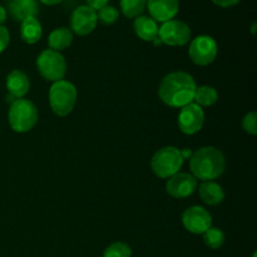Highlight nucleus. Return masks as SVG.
Wrapping results in <instances>:
<instances>
[{"mask_svg":"<svg viewBox=\"0 0 257 257\" xmlns=\"http://www.w3.org/2000/svg\"><path fill=\"white\" fill-rule=\"evenodd\" d=\"M30 88V80L24 72L19 69H14L7 77V89L10 95L19 99L24 98L28 94Z\"/></svg>","mask_w":257,"mask_h":257,"instance_id":"nucleus-15","label":"nucleus"},{"mask_svg":"<svg viewBox=\"0 0 257 257\" xmlns=\"http://www.w3.org/2000/svg\"><path fill=\"white\" fill-rule=\"evenodd\" d=\"M158 38L168 47H183L191 40V29L182 20H168L160 27Z\"/></svg>","mask_w":257,"mask_h":257,"instance_id":"nucleus-7","label":"nucleus"},{"mask_svg":"<svg viewBox=\"0 0 257 257\" xmlns=\"http://www.w3.org/2000/svg\"><path fill=\"white\" fill-rule=\"evenodd\" d=\"M257 256V253L256 252H253V255H252V257H256Z\"/></svg>","mask_w":257,"mask_h":257,"instance_id":"nucleus-33","label":"nucleus"},{"mask_svg":"<svg viewBox=\"0 0 257 257\" xmlns=\"http://www.w3.org/2000/svg\"><path fill=\"white\" fill-rule=\"evenodd\" d=\"M182 223L188 232L203 235L208 228L212 227V216L206 208L192 206L183 212Z\"/></svg>","mask_w":257,"mask_h":257,"instance_id":"nucleus-11","label":"nucleus"},{"mask_svg":"<svg viewBox=\"0 0 257 257\" xmlns=\"http://www.w3.org/2000/svg\"><path fill=\"white\" fill-rule=\"evenodd\" d=\"M37 68L39 74L49 82L64 79L67 74V62L62 53L52 49H45L38 55Z\"/></svg>","mask_w":257,"mask_h":257,"instance_id":"nucleus-6","label":"nucleus"},{"mask_svg":"<svg viewBox=\"0 0 257 257\" xmlns=\"http://www.w3.org/2000/svg\"><path fill=\"white\" fill-rule=\"evenodd\" d=\"M183 162L185 160L181 155V150L172 147V146H167V147L158 150L153 155L152 160H151V168L157 177L168 180L173 175L180 172Z\"/></svg>","mask_w":257,"mask_h":257,"instance_id":"nucleus-5","label":"nucleus"},{"mask_svg":"<svg viewBox=\"0 0 257 257\" xmlns=\"http://www.w3.org/2000/svg\"><path fill=\"white\" fill-rule=\"evenodd\" d=\"M198 193L201 200L208 206H217L225 200V192L222 187L213 181H205L201 183L198 187Z\"/></svg>","mask_w":257,"mask_h":257,"instance_id":"nucleus-17","label":"nucleus"},{"mask_svg":"<svg viewBox=\"0 0 257 257\" xmlns=\"http://www.w3.org/2000/svg\"><path fill=\"white\" fill-rule=\"evenodd\" d=\"M73 39H74V34L72 30L67 27H60L53 30L48 37V44H49V49L55 50V52H62V50L67 49L72 45Z\"/></svg>","mask_w":257,"mask_h":257,"instance_id":"nucleus-18","label":"nucleus"},{"mask_svg":"<svg viewBox=\"0 0 257 257\" xmlns=\"http://www.w3.org/2000/svg\"><path fill=\"white\" fill-rule=\"evenodd\" d=\"M197 190V180L190 173L178 172L168 178L166 192L173 198L190 197Z\"/></svg>","mask_w":257,"mask_h":257,"instance_id":"nucleus-12","label":"nucleus"},{"mask_svg":"<svg viewBox=\"0 0 257 257\" xmlns=\"http://www.w3.org/2000/svg\"><path fill=\"white\" fill-rule=\"evenodd\" d=\"M255 28H256V23L252 24V34H255Z\"/></svg>","mask_w":257,"mask_h":257,"instance_id":"nucleus-32","label":"nucleus"},{"mask_svg":"<svg viewBox=\"0 0 257 257\" xmlns=\"http://www.w3.org/2000/svg\"><path fill=\"white\" fill-rule=\"evenodd\" d=\"M218 53V45L210 35H198L191 42L188 48V55L191 60L197 65L211 64L216 59Z\"/></svg>","mask_w":257,"mask_h":257,"instance_id":"nucleus-8","label":"nucleus"},{"mask_svg":"<svg viewBox=\"0 0 257 257\" xmlns=\"http://www.w3.org/2000/svg\"><path fill=\"white\" fill-rule=\"evenodd\" d=\"M43 35V28L37 17L28 18L23 20L20 25V37L27 44H35Z\"/></svg>","mask_w":257,"mask_h":257,"instance_id":"nucleus-19","label":"nucleus"},{"mask_svg":"<svg viewBox=\"0 0 257 257\" xmlns=\"http://www.w3.org/2000/svg\"><path fill=\"white\" fill-rule=\"evenodd\" d=\"M97 18L98 22L102 23L103 25H113L119 18V12L115 7L113 5H105L102 9H99L97 12Z\"/></svg>","mask_w":257,"mask_h":257,"instance_id":"nucleus-23","label":"nucleus"},{"mask_svg":"<svg viewBox=\"0 0 257 257\" xmlns=\"http://www.w3.org/2000/svg\"><path fill=\"white\" fill-rule=\"evenodd\" d=\"M150 17L157 23H166L175 19L180 12L178 0H147V7Z\"/></svg>","mask_w":257,"mask_h":257,"instance_id":"nucleus-13","label":"nucleus"},{"mask_svg":"<svg viewBox=\"0 0 257 257\" xmlns=\"http://www.w3.org/2000/svg\"><path fill=\"white\" fill-rule=\"evenodd\" d=\"M8 14L15 22H20L28 18L37 17L39 13V2L38 0H8Z\"/></svg>","mask_w":257,"mask_h":257,"instance_id":"nucleus-14","label":"nucleus"},{"mask_svg":"<svg viewBox=\"0 0 257 257\" xmlns=\"http://www.w3.org/2000/svg\"><path fill=\"white\" fill-rule=\"evenodd\" d=\"M181 155H182L183 160H186V158H188V160H190L191 156H192V152H191L190 148H185V150L181 151Z\"/></svg>","mask_w":257,"mask_h":257,"instance_id":"nucleus-31","label":"nucleus"},{"mask_svg":"<svg viewBox=\"0 0 257 257\" xmlns=\"http://www.w3.org/2000/svg\"><path fill=\"white\" fill-rule=\"evenodd\" d=\"M177 122L181 132L192 136L202 130L205 124V112L196 103H190L181 108Z\"/></svg>","mask_w":257,"mask_h":257,"instance_id":"nucleus-10","label":"nucleus"},{"mask_svg":"<svg viewBox=\"0 0 257 257\" xmlns=\"http://www.w3.org/2000/svg\"><path fill=\"white\" fill-rule=\"evenodd\" d=\"M98 18L97 12L89 8L88 5H79L73 10L70 15V28L73 34H77L79 37H85L94 32L97 28Z\"/></svg>","mask_w":257,"mask_h":257,"instance_id":"nucleus-9","label":"nucleus"},{"mask_svg":"<svg viewBox=\"0 0 257 257\" xmlns=\"http://www.w3.org/2000/svg\"><path fill=\"white\" fill-rule=\"evenodd\" d=\"M193 100L201 108L211 107V105H213L218 100V93L211 85H201V87L196 88Z\"/></svg>","mask_w":257,"mask_h":257,"instance_id":"nucleus-20","label":"nucleus"},{"mask_svg":"<svg viewBox=\"0 0 257 257\" xmlns=\"http://www.w3.org/2000/svg\"><path fill=\"white\" fill-rule=\"evenodd\" d=\"M10 42V34L9 30L4 27V25H0V54L4 52L8 48Z\"/></svg>","mask_w":257,"mask_h":257,"instance_id":"nucleus-26","label":"nucleus"},{"mask_svg":"<svg viewBox=\"0 0 257 257\" xmlns=\"http://www.w3.org/2000/svg\"><path fill=\"white\" fill-rule=\"evenodd\" d=\"M8 19V12L7 8H4L3 5H0V25L4 24Z\"/></svg>","mask_w":257,"mask_h":257,"instance_id":"nucleus-29","label":"nucleus"},{"mask_svg":"<svg viewBox=\"0 0 257 257\" xmlns=\"http://www.w3.org/2000/svg\"><path fill=\"white\" fill-rule=\"evenodd\" d=\"M226 168L223 153L212 146H206L192 153L190 158V170L196 180L213 181L220 177Z\"/></svg>","mask_w":257,"mask_h":257,"instance_id":"nucleus-2","label":"nucleus"},{"mask_svg":"<svg viewBox=\"0 0 257 257\" xmlns=\"http://www.w3.org/2000/svg\"><path fill=\"white\" fill-rule=\"evenodd\" d=\"M211 2H212L215 5H217V7L225 8L226 9V8L236 7L241 0H211Z\"/></svg>","mask_w":257,"mask_h":257,"instance_id":"nucleus-28","label":"nucleus"},{"mask_svg":"<svg viewBox=\"0 0 257 257\" xmlns=\"http://www.w3.org/2000/svg\"><path fill=\"white\" fill-rule=\"evenodd\" d=\"M103 257H132V248L125 242H113L105 248Z\"/></svg>","mask_w":257,"mask_h":257,"instance_id":"nucleus-24","label":"nucleus"},{"mask_svg":"<svg viewBox=\"0 0 257 257\" xmlns=\"http://www.w3.org/2000/svg\"><path fill=\"white\" fill-rule=\"evenodd\" d=\"M38 2L42 3V4L44 5H48V7H54V5L60 4L63 0H38Z\"/></svg>","mask_w":257,"mask_h":257,"instance_id":"nucleus-30","label":"nucleus"},{"mask_svg":"<svg viewBox=\"0 0 257 257\" xmlns=\"http://www.w3.org/2000/svg\"><path fill=\"white\" fill-rule=\"evenodd\" d=\"M120 12L128 19H136L145 13L147 0H119Z\"/></svg>","mask_w":257,"mask_h":257,"instance_id":"nucleus-21","label":"nucleus"},{"mask_svg":"<svg viewBox=\"0 0 257 257\" xmlns=\"http://www.w3.org/2000/svg\"><path fill=\"white\" fill-rule=\"evenodd\" d=\"M196 84L191 74L186 72H172L166 75L158 88L160 99L172 108H182L193 103Z\"/></svg>","mask_w":257,"mask_h":257,"instance_id":"nucleus-1","label":"nucleus"},{"mask_svg":"<svg viewBox=\"0 0 257 257\" xmlns=\"http://www.w3.org/2000/svg\"><path fill=\"white\" fill-rule=\"evenodd\" d=\"M203 242L207 247L217 250L225 243V233L217 227H210L203 233Z\"/></svg>","mask_w":257,"mask_h":257,"instance_id":"nucleus-22","label":"nucleus"},{"mask_svg":"<svg viewBox=\"0 0 257 257\" xmlns=\"http://www.w3.org/2000/svg\"><path fill=\"white\" fill-rule=\"evenodd\" d=\"M77 97V88L73 83L65 79L58 80L49 89L50 108L58 117H67L74 109Z\"/></svg>","mask_w":257,"mask_h":257,"instance_id":"nucleus-4","label":"nucleus"},{"mask_svg":"<svg viewBox=\"0 0 257 257\" xmlns=\"http://www.w3.org/2000/svg\"><path fill=\"white\" fill-rule=\"evenodd\" d=\"M38 108L32 100L19 98L10 104L8 120L12 130L17 133H27L38 123Z\"/></svg>","mask_w":257,"mask_h":257,"instance_id":"nucleus-3","label":"nucleus"},{"mask_svg":"<svg viewBox=\"0 0 257 257\" xmlns=\"http://www.w3.org/2000/svg\"><path fill=\"white\" fill-rule=\"evenodd\" d=\"M242 128L248 135L256 136L257 133V113L250 112L243 117L242 119Z\"/></svg>","mask_w":257,"mask_h":257,"instance_id":"nucleus-25","label":"nucleus"},{"mask_svg":"<svg viewBox=\"0 0 257 257\" xmlns=\"http://www.w3.org/2000/svg\"><path fill=\"white\" fill-rule=\"evenodd\" d=\"M133 30L140 39L153 43L156 39H158L160 27H158L157 22H155L151 17L141 15V17L136 18L133 22Z\"/></svg>","mask_w":257,"mask_h":257,"instance_id":"nucleus-16","label":"nucleus"},{"mask_svg":"<svg viewBox=\"0 0 257 257\" xmlns=\"http://www.w3.org/2000/svg\"><path fill=\"white\" fill-rule=\"evenodd\" d=\"M108 3H109V0H87V4L89 8H92L93 10H95V12H98L99 9H102L103 7H105V5H108Z\"/></svg>","mask_w":257,"mask_h":257,"instance_id":"nucleus-27","label":"nucleus"}]
</instances>
